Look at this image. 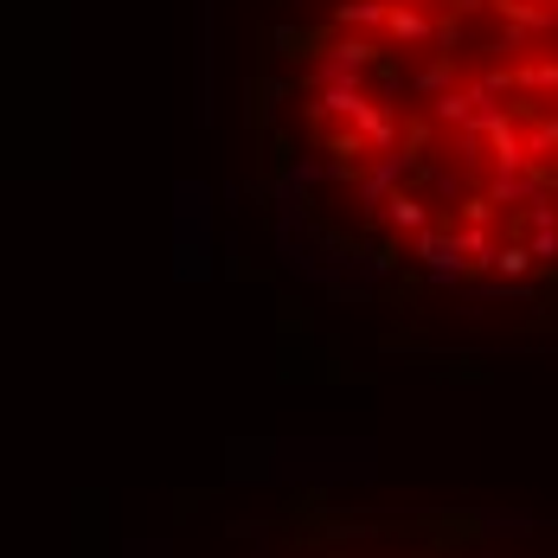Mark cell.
<instances>
[{"instance_id":"1","label":"cell","mask_w":558,"mask_h":558,"mask_svg":"<svg viewBox=\"0 0 558 558\" xmlns=\"http://www.w3.org/2000/svg\"><path fill=\"white\" fill-rule=\"evenodd\" d=\"M244 135L328 295L558 322V0H257Z\"/></svg>"},{"instance_id":"2","label":"cell","mask_w":558,"mask_h":558,"mask_svg":"<svg viewBox=\"0 0 558 558\" xmlns=\"http://www.w3.org/2000/svg\"><path fill=\"white\" fill-rule=\"evenodd\" d=\"M219 558H558V533L462 507H277L225 539Z\"/></svg>"}]
</instances>
